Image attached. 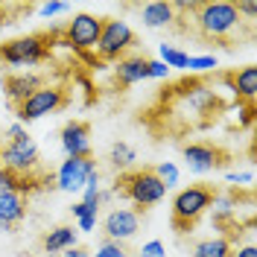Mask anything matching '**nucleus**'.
<instances>
[{
  "mask_svg": "<svg viewBox=\"0 0 257 257\" xmlns=\"http://www.w3.org/2000/svg\"><path fill=\"white\" fill-rule=\"evenodd\" d=\"M184 12H190V27L199 41L216 47L234 50L251 38V24L242 21L234 3L225 0H205V3H184Z\"/></svg>",
  "mask_w": 257,
  "mask_h": 257,
  "instance_id": "f257e3e1",
  "label": "nucleus"
},
{
  "mask_svg": "<svg viewBox=\"0 0 257 257\" xmlns=\"http://www.w3.org/2000/svg\"><path fill=\"white\" fill-rule=\"evenodd\" d=\"M59 35H62V30H44L3 41L0 44V62L9 64V67H32V64L47 62L53 56V41Z\"/></svg>",
  "mask_w": 257,
  "mask_h": 257,
  "instance_id": "f03ea898",
  "label": "nucleus"
},
{
  "mask_svg": "<svg viewBox=\"0 0 257 257\" xmlns=\"http://www.w3.org/2000/svg\"><path fill=\"white\" fill-rule=\"evenodd\" d=\"M0 167L15 176H32L41 170L38 146L21 123L6 128V144H0Z\"/></svg>",
  "mask_w": 257,
  "mask_h": 257,
  "instance_id": "7ed1b4c3",
  "label": "nucleus"
},
{
  "mask_svg": "<svg viewBox=\"0 0 257 257\" xmlns=\"http://www.w3.org/2000/svg\"><path fill=\"white\" fill-rule=\"evenodd\" d=\"M114 193L132 199L135 210H146L152 205H158L161 199L167 196V187L155 176L152 167H141V170H123L117 176V181H114Z\"/></svg>",
  "mask_w": 257,
  "mask_h": 257,
  "instance_id": "20e7f679",
  "label": "nucleus"
},
{
  "mask_svg": "<svg viewBox=\"0 0 257 257\" xmlns=\"http://www.w3.org/2000/svg\"><path fill=\"white\" fill-rule=\"evenodd\" d=\"M213 199H216V190L210 184H190V187L178 190L173 199V216H170L173 231H178V234L193 231L196 222L202 219V213L213 205Z\"/></svg>",
  "mask_w": 257,
  "mask_h": 257,
  "instance_id": "39448f33",
  "label": "nucleus"
},
{
  "mask_svg": "<svg viewBox=\"0 0 257 257\" xmlns=\"http://www.w3.org/2000/svg\"><path fill=\"white\" fill-rule=\"evenodd\" d=\"M135 47H138V35L128 30V24L117 21V18H102V32H99V41L94 47L99 62H120Z\"/></svg>",
  "mask_w": 257,
  "mask_h": 257,
  "instance_id": "423d86ee",
  "label": "nucleus"
},
{
  "mask_svg": "<svg viewBox=\"0 0 257 257\" xmlns=\"http://www.w3.org/2000/svg\"><path fill=\"white\" fill-rule=\"evenodd\" d=\"M64 105H67V91L59 88V85H44V88H38L35 94L27 96L24 102H18L15 117L21 123H32V120H41V117L59 111Z\"/></svg>",
  "mask_w": 257,
  "mask_h": 257,
  "instance_id": "0eeeda50",
  "label": "nucleus"
},
{
  "mask_svg": "<svg viewBox=\"0 0 257 257\" xmlns=\"http://www.w3.org/2000/svg\"><path fill=\"white\" fill-rule=\"evenodd\" d=\"M99 32H102V18L73 15V21H67V27L62 30V44H67L76 53H88L96 47Z\"/></svg>",
  "mask_w": 257,
  "mask_h": 257,
  "instance_id": "6e6552de",
  "label": "nucleus"
},
{
  "mask_svg": "<svg viewBox=\"0 0 257 257\" xmlns=\"http://www.w3.org/2000/svg\"><path fill=\"white\" fill-rule=\"evenodd\" d=\"M181 155H184V164L190 173H213V170H222L228 164V152L219 149L216 144H208V141L187 144L181 149Z\"/></svg>",
  "mask_w": 257,
  "mask_h": 257,
  "instance_id": "1a4fd4ad",
  "label": "nucleus"
},
{
  "mask_svg": "<svg viewBox=\"0 0 257 257\" xmlns=\"http://www.w3.org/2000/svg\"><path fill=\"white\" fill-rule=\"evenodd\" d=\"M141 231V210L135 208H114L105 219H102V234L111 242H123L135 237Z\"/></svg>",
  "mask_w": 257,
  "mask_h": 257,
  "instance_id": "9d476101",
  "label": "nucleus"
},
{
  "mask_svg": "<svg viewBox=\"0 0 257 257\" xmlns=\"http://www.w3.org/2000/svg\"><path fill=\"white\" fill-rule=\"evenodd\" d=\"M94 173H96L94 155H91V158H67L62 167H59V173H56V187H59V190H70V193L82 190Z\"/></svg>",
  "mask_w": 257,
  "mask_h": 257,
  "instance_id": "9b49d317",
  "label": "nucleus"
},
{
  "mask_svg": "<svg viewBox=\"0 0 257 257\" xmlns=\"http://www.w3.org/2000/svg\"><path fill=\"white\" fill-rule=\"evenodd\" d=\"M62 149L67 158H91V126L85 120H70L62 128Z\"/></svg>",
  "mask_w": 257,
  "mask_h": 257,
  "instance_id": "f8f14e48",
  "label": "nucleus"
},
{
  "mask_svg": "<svg viewBox=\"0 0 257 257\" xmlns=\"http://www.w3.org/2000/svg\"><path fill=\"white\" fill-rule=\"evenodd\" d=\"M0 85H3V91H6L12 108H15L18 102H24L30 94H35L38 88H44L47 82H44V76H38V73H6L0 79Z\"/></svg>",
  "mask_w": 257,
  "mask_h": 257,
  "instance_id": "ddd939ff",
  "label": "nucleus"
},
{
  "mask_svg": "<svg viewBox=\"0 0 257 257\" xmlns=\"http://www.w3.org/2000/svg\"><path fill=\"white\" fill-rule=\"evenodd\" d=\"M144 79H149V59L141 56V53L123 56V59L117 62V67H114V82H117L120 91H126L135 82H144Z\"/></svg>",
  "mask_w": 257,
  "mask_h": 257,
  "instance_id": "4468645a",
  "label": "nucleus"
},
{
  "mask_svg": "<svg viewBox=\"0 0 257 257\" xmlns=\"http://www.w3.org/2000/svg\"><path fill=\"white\" fill-rule=\"evenodd\" d=\"M27 210H30V199L21 196V193H0V222L3 225H18L27 219Z\"/></svg>",
  "mask_w": 257,
  "mask_h": 257,
  "instance_id": "2eb2a0df",
  "label": "nucleus"
},
{
  "mask_svg": "<svg viewBox=\"0 0 257 257\" xmlns=\"http://www.w3.org/2000/svg\"><path fill=\"white\" fill-rule=\"evenodd\" d=\"M228 82H231V91L237 94V102H254V94H257V67L254 64L240 67L237 73L228 76Z\"/></svg>",
  "mask_w": 257,
  "mask_h": 257,
  "instance_id": "dca6fc26",
  "label": "nucleus"
},
{
  "mask_svg": "<svg viewBox=\"0 0 257 257\" xmlns=\"http://www.w3.org/2000/svg\"><path fill=\"white\" fill-rule=\"evenodd\" d=\"M144 24L146 27H152V30L176 27V6H173V3H164V0L146 3L144 6Z\"/></svg>",
  "mask_w": 257,
  "mask_h": 257,
  "instance_id": "f3484780",
  "label": "nucleus"
},
{
  "mask_svg": "<svg viewBox=\"0 0 257 257\" xmlns=\"http://www.w3.org/2000/svg\"><path fill=\"white\" fill-rule=\"evenodd\" d=\"M76 245V231L70 225H59L44 237V251L47 254H59V251H70Z\"/></svg>",
  "mask_w": 257,
  "mask_h": 257,
  "instance_id": "a211bd4d",
  "label": "nucleus"
},
{
  "mask_svg": "<svg viewBox=\"0 0 257 257\" xmlns=\"http://www.w3.org/2000/svg\"><path fill=\"white\" fill-rule=\"evenodd\" d=\"M231 251H234V245L225 237H210V240L196 242L193 257H231Z\"/></svg>",
  "mask_w": 257,
  "mask_h": 257,
  "instance_id": "6ab92c4d",
  "label": "nucleus"
},
{
  "mask_svg": "<svg viewBox=\"0 0 257 257\" xmlns=\"http://www.w3.org/2000/svg\"><path fill=\"white\" fill-rule=\"evenodd\" d=\"M161 62L167 64V67H178V70H187V64H190V56H187L184 50L173 47V44H161Z\"/></svg>",
  "mask_w": 257,
  "mask_h": 257,
  "instance_id": "aec40b11",
  "label": "nucleus"
},
{
  "mask_svg": "<svg viewBox=\"0 0 257 257\" xmlns=\"http://www.w3.org/2000/svg\"><path fill=\"white\" fill-rule=\"evenodd\" d=\"M108 158H111V164L117 170H126V167H132V161H135V149L128 144H120V141H117V144L111 146V155H108Z\"/></svg>",
  "mask_w": 257,
  "mask_h": 257,
  "instance_id": "412c9836",
  "label": "nucleus"
},
{
  "mask_svg": "<svg viewBox=\"0 0 257 257\" xmlns=\"http://www.w3.org/2000/svg\"><path fill=\"white\" fill-rule=\"evenodd\" d=\"M32 6H12V3H0V27H12L21 21V15H30Z\"/></svg>",
  "mask_w": 257,
  "mask_h": 257,
  "instance_id": "4be33fe9",
  "label": "nucleus"
},
{
  "mask_svg": "<svg viewBox=\"0 0 257 257\" xmlns=\"http://www.w3.org/2000/svg\"><path fill=\"white\" fill-rule=\"evenodd\" d=\"M152 170H155V176L164 181V187H167V190H170V187L178 181V170L170 164V161H167V164H158V167H152Z\"/></svg>",
  "mask_w": 257,
  "mask_h": 257,
  "instance_id": "5701e85b",
  "label": "nucleus"
},
{
  "mask_svg": "<svg viewBox=\"0 0 257 257\" xmlns=\"http://www.w3.org/2000/svg\"><path fill=\"white\" fill-rule=\"evenodd\" d=\"M91 257H126V248H123V242L105 240L99 248H96V254H91Z\"/></svg>",
  "mask_w": 257,
  "mask_h": 257,
  "instance_id": "b1692460",
  "label": "nucleus"
},
{
  "mask_svg": "<svg viewBox=\"0 0 257 257\" xmlns=\"http://www.w3.org/2000/svg\"><path fill=\"white\" fill-rule=\"evenodd\" d=\"M190 70H210V67H216V59L213 56H190V64H187Z\"/></svg>",
  "mask_w": 257,
  "mask_h": 257,
  "instance_id": "393cba45",
  "label": "nucleus"
},
{
  "mask_svg": "<svg viewBox=\"0 0 257 257\" xmlns=\"http://www.w3.org/2000/svg\"><path fill=\"white\" fill-rule=\"evenodd\" d=\"M96 210H99V205H94V202H79V205H73V216H76V219L96 216Z\"/></svg>",
  "mask_w": 257,
  "mask_h": 257,
  "instance_id": "a878e982",
  "label": "nucleus"
},
{
  "mask_svg": "<svg viewBox=\"0 0 257 257\" xmlns=\"http://www.w3.org/2000/svg\"><path fill=\"white\" fill-rule=\"evenodd\" d=\"M170 76V67L164 62H155V59H149V79H167Z\"/></svg>",
  "mask_w": 257,
  "mask_h": 257,
  "instance_id": "bb28decb",
  "label": "nucleus"
},
{
  "mask_svg": "<svg viewBox=\"0 0 257 257\" xmlns=\"http://www.w3.org/2000/svg\"><path fill=\"white\" fill-rule=\"evenodd\" d=\"M141 254L144 257H164L167 254V248H164V242L161 240H152V242H146L144 248H141Z\"/></svg>",
  "mask_w": 257,
  "mask_h": 257,
  "instance_id": "cd10ccee",
  "label": "nucleus"
},
{
  "mask_svg": "<svg viewBox=\"0 0 257 257\" xmlns=\"http://www.w3.org/2000/svg\"><path fill=\"white\" fill-rule=\"evenodd\" d=\"M234 6H237V12H240V18L245 15V18H248V24L254 21V15H257V3H254V0H248V3H234Z\"/></svg>",
  "mask_w": 257,
  "mask_h": 257,
  "instance_id": "c85d7f7f",
  "label": "nucleus"
},
{
  "mask_svg": "<svg viewBox=\"0 0 257 257\" xmlns=\"http://www.w3.org/2000/svg\"><path fill=\"white\" fill-rule=\"evenodd\" d=\"M38 12L44 18H53V15H59V12H67V3H44Z\"/></svg>",
  "mask_w": 257,
  "mask_h": 257,
  "instance_id": "c756f323",
  "label": "nucleus"
},
{
  "mask_svg": "<svg viewBox=\"0 0 257 257\" xmlns=\"http://www.w3.org/2000/svg\"><path fill=\"white\" fill-rule=\"evenodd\" d=\"M240 123H242V126H251V123H254V102H242Z\"/></svg>",
  "mask_w": 257,
  "mask_h": 257,
  "instance_id": "7c9ffc66",
  "label": "nucleus"
},
{
  "mask_svg": "<svg viewBox=\"0 0 257 257\" xmlns=\"http://www.w3.org/2000/svg\"><path fill=\"white\" fill-rule=\"evenodd\" d=\"M251 173H231V176H228V181H234V184H237V181H240V184H248V181H251Z\"/></svg>",
  "mask_w": 257,
  "mask_h": 257,
  "instance_id": "2f4dec72",
  "label": "nucleus"
},
{
  "mask_svg": "<svg viewBox=\"0 0 257 257\" xmlns=\"http://www.w3.org/2000/svg\"><path fill=\"white\" fill-rule=\"evenodd\" d=\"M231 257H257V251H254V245H242L237 251H231Z\"/></svg>",
  "mask_w": 257,
  "mask_h": 257,
  "instance_id": "473e14b6",
  "label": "nucleus"
},
{
  "mask_svg": "<svg viewBox=\"0 0 257 257\" xmlns=\"http://www.w3.org/2000/svg\"><path fill=\"white\" fill-rule=\"evenodd\" d=\"M94 225H96V216H85V219H79V228H82V231H91Z\"/></svg>",
  "mask_w": 257,
  "mask_h": 257,
  "instance_id": "72a5a7b5",
  "label": "nucleus"
},
{
  "mask_svg": "<svg viewBox=\"0 0 257 257\" xmlns=\"http://www.w3.org/2000/svg\"><path fill=\"white\" fill-rule=\"evenodd\" d=\"M64 257H91V254H88L85 248H79V245H73V248H70V251H67Z\"/></svg>",
  "mask_w": 257,
  "mask_h": 257,
  "instance_id": "f704fd0d",
  "label": "nucleus"
},
{
  "mask_svg": "<svg viewBox=\"0 0 257 257\" xmlns=\"http://www.w3.org/2000/svg\"><path fill=\"white\" fill-rule=\"evenodd\" d=\"M135 257H144V254H135Z\"/></svg>",
  "mask_w": 257,
  "mask_h": 257,
  "instance_id": "c9c22d12",
  "label": "nucleus"
}]
</instances>
